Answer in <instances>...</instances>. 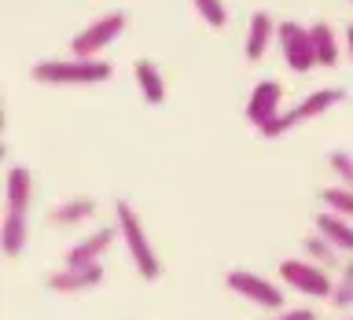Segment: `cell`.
<instances>
[{
	"instance_id": "6da1fadb",
	"label": "cell",
	"mask_w": 353,
	"mask_h": 320,
	"mask_svg": "<svg viewBox=\"0 0 353 320\" xmlns=\"http://www.w3.org/2000/svg\"><path fill=\"white\" fill-rule=\"evenodd\" d=\"M114 214H118V232H121V239H125L129 258H132V265H137V272L143 276V280H159L162 261H159V254H154L148 232H143V225H140V214L132 210V203H125V199H118V203H114Z\"/></svg>"
},
{
	"instance_id": "7a4b0ae2",
	"label": "cell",
	"mask_w": 353,
	"mask_h": 320,
	"mask_svg": "<svg viewBox=\"0 0 353 320\" xmlns=\"http://www.w3.org/2000/svg\"><path fill=\"white\" fill-rule=\"evenodd\" d=\"M110 77V63L103 59H44L33 66V81L41 85H96Z\"/></svg>"
},
{
	"instance_id": "3957f363",
	"label": "cell",
	"mask_w": 353,
	"mask_h": 320,
	"mask_svg": "<svg viewBox=\"0 0 353 320\" xmlns=\"http://www.w3.org/2000/svg\"><path fill=\"white\" fill-rule=\"evenodd\" d=\"M342 96H346V92H342V88H335V85L316 88V92H309L302 103L287 107L283 114L272 121V126H265V129H261V137H269V140H272V137H283V132H287V129H294L298 121H309V118H316V114H324V110H331Z\"/></svg>"
},
{
	"instance_id": "277c9868",
	"label": "cell",
	"mask_w": 353,
	"mask_h": 320,
	"mask_svg": "<svg viewBox=\"0 0 353 320\" xmlns=\"http://www.w3.org/2000/svg\"><path fill=\"white\" fill-rule=\"evenodd\" d=\"M121 30H125V11H110V15H99L96 22H88L85 30L74 33L70 52L77 55V59H99V52H103Z\"/></svg>"
},
{
	"instance_id": "5b68a950",
	"label": "cell",
	"mask_w": 353,
	"mask_h": 320,
	"mask_svg": "<svg viewBox=\"0 0 353 320\" xmlns=\"http://www.w3.org/2000/svg\"><path fill=\"white\" fill-rule=\"evenodd\" d=\"M276 37H280L283 59L294 74H305V70L316 66V48H313V33H309V26H302V22H294V19H283L280 26H276Z\"/></svg>"
},
{
	"instance_id": "8992f818",
	"label": "cell",
	"mask_w": 353,
	"mask_h": 320,
	"mask_svg": "<svg viewBox=\"0 0 353 320\" xmlns=\"http://www.w3.org/2000/svg\"><path fill=\"white\" fill-rule=\"evenodd\" d=\"M280 276H283L287 287H294V291H302L309 298H324V294L335 291V280L327 276V269H320V265H313L309 258H283Z\"/></svg>"
},
{
	"instance_id": "52a82bcc",
	"label": "cell",
	"mask_w": 353,
	"mask_h": 320,
	"mask_svg": "<svg viewBox=\"0 0 353 320\" xmlns=\"http://www.w3.org/2000/svg\"><path fill=\"white\" fill-rule=\"evenodd\" d=\"M228 287L236 294H243L247 302H258L265 309H283V291L276 287L272 280H265V276L258 272H250V269H236V272H228Z\"/></svg>"
},
{
	"instance_id": "ba28073f",
	"label": "cell",
	"mask_w": 353,
	"mask_h": 320,
	"mask_svg": "<svg viewBox=\"0 0 353 320\" xmlns=\"http://www.w3.org/2000/svg\"><path fill=\"white\" fill-rule=\"evenodd\" d=\"M280 114H283V88H280V81H258L254 92H250V99H247V121L258 126V132H261L265 126H272Z\"/></svg>"
},
{
	"instance_id": "9c48e42d",
	"label": "cell",
	"mask_w": 353,
	"mask_h": 320,
	"mask_svg": "<svg viewBox=\"0 0 353 320\" xmlns=\"http://www.w3.org/2000/svg\"><path fill=\"white\" fill-rule=\"evenodd\" d=\"M103 280V265H63L59 272L48 276V287L59 294H77V291H88Z\"/></svg>"
},
{
	"instance_id": "30bf717a",
	"label": "cell",
	"mask_w": 353,
	"mask_h": 320,
	"mask_svg": "<svg viewBox=\"0 0 353 320\" xmlns=\"http://www.w3.org/2000/svg\"><path fill=\"white\" fill-rule=\"evenodd\" d=\"M114 236H118V225L96 228L92 236H85L81 243H74V247L66 250V265H99V258L107 254V247H110Z\"/></svg>"
},
{
	"instance_id": "8fae6325",
	"label": "cell",
	"mask_w": 353,
	"mask_h": 320,
	"mask_svg": "<svg viewBox=\"0 0 353 320\" xmlns=\"http://www.w3.org/2000/svg\"><path fill=\"white\" fill-rule=\"evenodd\" d=\"M30 170L26 166H11L4 177V210L8 214H26L30 206Z\"/></svg>"
},
{
	"instance_id": "7c38bea8",
	"label": "cell",
	"mask_w": 353,
	"mask_h": 320,
	"mask_svg": "<svg viewBox=\"0 0 353 320\" xmlns=\"http://www.w3.org/2000/svg\"><path fill=\"white\" fill-rule=\"evenodd\" d=\"M96 214V199L92 195H70V199H63V203H55L48 210V221L52 225H81V221H88Z\"/></svg>"
},
{
	"instance_id": "4fadbf2b",
	"label": "cell",
	"mask_w": 353,
	"mask_h": 320,
	"mask_svg": "<svg viewBox=\"0 0 353 320\" xmlns=\"http://www.w3.org/2000/svg\"><path fill=\"white\" fill-rule=\"evenodd\" d=\"M272 37H276V22H272V15H269V11H254L250 22H247V44H243L247 59H261Z\"/></svg>"
},
{
	"instance_id": "5bb4252c",
	"label": "cell",
	"mask_w": 353,
	"mask_h": 320,
	"mask_svg": "<svg viewBox=\"0 0 353 320\" xmlns=\"http://www.w3.org/2000/svg\"><path fill=\"white\" fill-rule=\"evenodd\" d=\"M132 77H137L140 96L148 99L151 107H159L162 99H165V81H162V70H159V66H154L151 59H137V63H132Z\"/></svg>"
},
{
	"instance_id": "9a60e30c",
	"label": "cell",
	"mask_w": 353,
	"mask_h": 320,
	"mask_svg": "<svg viewBox=\"0 0 353 320\" xmlns=\"http://www.w3.org/2000/svg\"><path fill=\"white\" fill-rule=\"evenodd\" d=\"M316 232H320L324 239H331V243H335L339 250L353 254V225H350L346 217L331 214V210H327V214H316Z\"/></svg>"
},
{
	"instance_id": "2e32d148",
	"label": "cell",
	"mask_w": 353,
	"mask_h": 320,
	"mask_svg": "<svg viewBox=\"0 0 353 320\" xmlns=\"http://www.w3.org/2000/svg\"><path fill=\"white\" fill-rule=\"evenodd\" d=\"M302 250H305V258L313 265H320V269H342V258H339L342 250L331 239L320 236V232H313V236L302 239Z\"/></svg>"
},
{
	"instance_id": "e0dca14e",
	"label": "cell",
	"mask_w": 353,
	"mask_h": 320,
	"mask_svg": "<svg viewBox=\"0 0 353 320\" xmlns=\"http://www.w3.org/2000/svg\"><path fill=\"white\" fill-rule=\"evenodd\" d=\"M0 243H4V258H19L26 247V214H8L0 221Z\"/></svg>"
},
{
	"instance_id": "ac0fdd59",
	"label": "cell",
	"mask_w": 353,
	"mask_h": 320,
	"mask_svg": "<svg viewBox=\"0 0 353 320\" xmlns=\"http://www.w3.org/2000/svg\"><path fill=\"white\" fill-rule=\"evenodd\" d=\"M309 33H313V48H316V66H335L339 63V37L335 30H331V22H313L309 26Z\"/></svg>"
},
{
	"instance_id": "d6986e66",
	"label": "cell",
	"mask_w": 353,
	"mask_h": 320,
	"mask_svg": "<svg viewBox=\"0 0 353 320\" xmlns=\"http://www.w3.org/2000/svg\"><path fill=\"white\" fill-rule=\"evenodd\" d=\"M320 199H324V206L331 210V214L353 221V188H346V184H331V188H324V192H320Z\"/></svg>"
},
{
	"instance_id": "ffe728a7",
	"label": "cell",
	"mask_w": 353,
	"mask_h": 320,
	"mask_svg": "<svg viewBox=\"0 0 353 320\" xmlns=\"http://www.w3.org/2000/svg\"><path fill=\"white\" fill-rule=\"evenodd\" d=\"M331 306H335V309H350L353 306V258L339 269L335 291H331Z\"/></svg>"
},
{
	"instance_id": "44dd1931",
	"label": "cell",
	"mask_w": 353,
	"mask_h": 320,
	"mask_svg": "<svg viewBox=\"0 0 353 320\" xmlns=\"http://www.w3.org/2000/svg\"><path fill=\"white\" fill-rule=\"evenodd\" d=\"M195 8H199V15H203L210 26H225V22H228L225 0H195Z\"/></svg>"
},
{
	"instance_id": "7402d4cb",
	"label": "cell",
	"mask_w": 353,
	"mask_h": 320,
	"mask_svg": "<svg viewBox=\"0 0 353 320\" xmlns=\"http://www.w3.org/2000/svg\"><path fill=\"white\" fill-rule=\"evenodd\" d=\"M331 170H335V177H339V184H346V188H353V154H346V151H331Z\"/></svg>"
},
{
	"instance_id": "603a6c76",
	"label": "cell",
	"mask_w": 353,
	"mask_h": 320,
	"mask_svg": "<svg viewBox=\"0 0 353 320\" xmlns=\"http://www.w3.org/2000/svg\"><path fill=\"white\" fill-rule=\"evenodd\" d=\"M269 320H316L313 309H283V313H276Z\"/></svg>"
},
{
	"instance_id": "cb8c5ba5",
	"label": "cell",
	"mask_w": 353,
	"mask_h": 320,
	"mask_svg": "<svg viewBox=\"0 0 353 320\" xmlns=\"http://www.w3.org/2000/svg\"><path fill=\"white\" fill-rule=\"evenodd\" d=\"M346 48H350V59H353V22L346 26Z\"/></svg>"
},
{
	"instance_id": "d4e9b609",
	"label": "cell",
	"mask_w": 353,
	"mask_h": 320,
	"mask_svg": "<svg viewBox=\"0 0 353 320\" xmlns=\"http://www.w3.org/2000/svg\"><path fill=\"white\" fill-rule=\"evenodd\" d=\"M342 320H353V317H342Z\"/></svg>"
}]
</instances>
